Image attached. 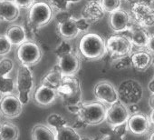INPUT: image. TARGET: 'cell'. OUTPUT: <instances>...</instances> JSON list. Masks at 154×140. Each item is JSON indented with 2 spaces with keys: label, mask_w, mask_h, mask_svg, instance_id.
Here are the masks:
<instances>
[{
  "label": "cell",
  "mask_w": 154,
  "mask_h": 140,
  "mask_svg": "<svg viewBox=\"0 0 154 140\" xmlns=\"http://www.w3.org/2000/svg\"><path fill=\"white\" fill-rule=\"evenodd\" d=\"M64 106L71 113H76L82 103V87L80 80L74 76H63L60 85L56 88Z\"/></svg>",
  "instance_id": "cell-1"
},
{
  "label": "cell",
  "mask_w": 154,
  "mask_h": 140,
  "mask_svg": "<svg viewBox=\"0 0 154 140\" xmlns=\"http://www.w3.org/2000/svg\"><path fill=\"white\" fill-rule=\"evenodd\" d=\"M79 50L86 59H100L106 54L105 40L98 34L87 33L83 36L79 42Z\"/></svg>",
  "instance_id": "cell-2"
},
{
  "label": "cell",
  "mask_w": 154,
  "mask_h": 140,
  "mask_svg": "<svg viewBox=\"0 0 154 140\" xmlns=\"http://www.w3.org/2000/svg\"><path fill=\"white\" fill-rule=\"evenodd\" d=\"M107 108L105 104L100 101L81 103L76 115L79 121L85 125H99L105 121Z\"/></svg>",
  "instance_id": "cell-3"
},
{
  "label": "cell",
  "mask_w": 154,
  "mask_h": 140,
  "mask_svg": "<svg viewBox=\"0 0 154 140\" xmlns=\"http://www.w3.org/2000/svg\"><path fill=\"white\" fill-rule=\"evenodd\" d=\"M33 88L34 78L32 70L27 65H20L17 69L16 89L17 91V97L19 98L23 106L28 103Z\"/></svg>",
  "instance_id": "cell-4"
},
{
  "label": "cell",
  "mask_w": 154,
  "mask_h": 140,
  "mask_svg": "<svg viewBox=\"0 0 154 140\" xmlns=\"http://www.w3.org/2000/svg\"><path fill=\"white\" fill-rule=\"evenodd\" d=\"M53 17V8L49 3L45 1H38L35 2L29 8L27 20L35 28H39L48 24Z\"/></svg>",
  "instance_id": "cell-5"
},
{
  "label": "cell",
  "mask_w": 154,
  "mask_h": 140,
  "mask_svg": "<svg viewBox=\"0 0 154 140\" xmlns=\"http://www.w3.org/2000/svg\"><path fill=\"white\" fill-rule=\"evenodd\" d=\"M106 52L114 59L130 56L132 51V44L126 36L117 34L111 36L106 41Z\"/></svg>",
  "instance_id": "cell-6"
},
{
  "label": "cell",
  "mask_w": 154,
  "mask_h": 140,
  "mask_svg": "<svg viewBox=\"0 0 154 140\" xmlns=\"http://www.w3.org/2000/svg\"><path fill=\"white\" fill-rule=\"evenodd\" d=\"M131 18L137 25L148 28L154 27V8L144 2L137 1L132 4L131 9Z\"/></svg>",
  "instance_id": "cell-7"
},
{
  "label": "cell",
  "mask_w": 154,
  "mask_h": 140,
  "mask_svg": "<svg viewBox=\"0 0 154 140\" xmlns=\"http://www.w3.org/2000/svg\"><path fill=\"white\" fill-rule=\"evenodd\" d=\"M42 57L41 48L32 41H25L17 48V58L21 65L32 66L36 65Z\"/></svg>",
  "instance_id": "cell-8"
},
{
  "label": "cell",
  "mask_w": 154,
  "mask_h": 140,
  "mask_svg": "<svg viewBox=\"0 0 154 140\" xmlns=\"http://www.w3.org/2000/svg\"><path fill=\"white\" fill-rule=\"evenodd\" d=\"M131 116V111L129 107L122 101L118 100L115 103L110 105L107 108L105 121L112 127L117 126L119 125L127 123Z\"/></svg>",
  "instance_id": "cell-9"
},
{
  "label": "cell",
  "mask_w": 154,
  "mask_h": 140,
  "mask_svg": "<svg viewBox=\"0 0 154 140\" xmlns=\"http://www.w3.org/2000/svg\"><path fill=\"white\" fill-rule=\"evenodd\" d=\"M94 94L95 97L103 104L112 105L119 100L118 90L113 84L108 80L99 81L94 88Z\"/></svg>",
  "instance_id": "cell-10"
},
{
  "label": "cell",
  "mask_w": 154,
  "mask_h": 140,
  "mask_svg": "<svg viewBox=\"0 0 154 140\" xmlns=\"http://www.w3.org/2000/svg\"><path fill=\"white\" fill-rule=\"evenodd\" d=\"M56 65L63 76H75L80 69L81 62L78 56L72 51L58 56Z\"/></svg>",
  "instance_id": "cell-11"
},
{
  "label": "cell",
  "mask_w": 154,
  "mask_h": 140,
  "mask_svg": "<svg viewBox=\"0 0 154 140\" xmlns=\"http://www.w3.org/2000/svg\"><path fill=\"white\" fill-rule=\"evenodd\" d=\"M132 23L133 22L131 15L124 9L119 8L111 13L109 19L110 27L113 32L117 34L128 31Z\"/></svg>",
  "instance_id": "cell-12"
},
{
  "label": "cell",
  "mask_w": 154,
  "mask_h": 140,
  "mask_svg": "<svg viewBox=\"0 0 154 140\" xmlns=\"http://www.w3.org/2000/svg\"><path fill=\"white\" fill-rule=\"evenodd\" d=\"M23 105L17 96L7 95L0 101V113L8 118H15L21 115Z\"/></svg>",
  "instance_id": "cell-13"
},
{
  "label": "cell",
  "mask_w": 154,
  "mask_h": 140,
  "mask_svg": "<svg viewBox=\"0 0 154 140\" xmlns=\"http://www.w3.org/2000/svg\"><path fill=\"white\" fill-rule=\"evenodd\" d=\"M128 130L135 135H142L146 134L150 126L149 116L143 113H135L130 116L127 121Z\"/></svg>",
  "instance_id": "cell-14"
},
{
  "label": "cell",
  "mask_w": 154,
  "mask_h": 140,
  "mask_svg": "<svg viewBox=\"0 0 154 140\" xmlns=\"http://www.w3.org/2000/svg\"><path fill=\"white\" fill-rule=\"evenodd\" d=\"M128 31L130 32V37H128L130 38L132 46L138 48H146L149 37V33L148 32L147 28L142 27L133 22Z\"/></svg>",
  "instance_id": "cell-15"
},
{
  "label": "cell",
  "mask_w": 154,
  "mask_h": 140,
  "mask_svg": "<svg viewBox=\"0 0 154 140\" xmlns=\"http://www.w3.org/2000/svg\"><path fill=\"white\" fill-rule=\"evenodd\" d=\"M152 57L153 56L148 50L136 51L130 56L131 65L137 71H146L152 64Z\"/></svg>",
  "instance_id": "cell-16"
},
{
  "label": "cell",
  "mask_w": 154,
  "mask_h": 140,
  "mask_svg": "<svg viewBox=\"0 0 154 140\" xmlns=\"http://www.w3.org/2000/svg\"><path fill=\"white\" fill-rule=\"evenodd\" d=\"M82 15L83 18H85L87 21H89L91 24H94L101 21L104 18L105 12L99 1H92L88 2L85 6Z\"/></svg>",
  "instance_id": "cell-17"
},
{
  "label": "cell",
  "mask_w": 154,
  "mask_h": 140,
  "mask_svg": "<svg viewBox=\"0 0 154 140\" xmlns=\"http://www.w3.org/2000/svg\"><path fill=\"white\" fill-rule=\"evenodd\" d=\"M56 97H57V94H56L55 89L50 88L43 85L37 88L34 94L35 102L41 107L50 106L51 104L54 102V100L56 99Z\"/></svg>",
  "instance_id": "cell-18"
},
{
  "label": "cell",
  "mask_w": 154,
  "mask_h": 140,
  "mask_svg": "<svg viewBox=\"0 0 154 140\" xmlns=\"http://www.w3.org/2000/svg\"><path fill=\"white\" fill-rule=\"evenodd\" d=\"M20 15V8L11 0H0V17L8 22L16 21Z\"/></svg>",
  "instance_id": "cell-19"
},
{
  "label": "cell",
  "mask_w": 154,
  "mask_h": 140,
  "mask_svg": "<svg viewBox=\"0 0 154 140\" xmlns=\"http://www.w3.org/2000/svg\"><path fill=\"white\" fill-rule=\"evenodd\" d=\"M5 36L9 40V42L15 46H19L27 39L24 27L18 25H13L9 27L7 29Z\"/></svg>",
  "instance_id": "cell-20"
},
{
  "label": "cell",
  "mask_w": 154,
  "mask_h": 140,
  "mask_svg": "<svg viewBox=\"0 0 154 140\" xmlns=\"http://www.w3.org/2000/svg\"><path fill=\"white\" fill-rule=\"evenodd\" d=\"M58 33L63 39L69 40L75 38L80 32L77 28L74 19L71 18L63 23L58 24Z\"/></svg>",
  "instance_id": "cell-21"
},
{
  "label": "cell",
  "mask_w": 154,
  "mask_h": 140,
  "mask_svg": "<svg viewBox=\"0 0 154 140\" xmlns=\"http://www.w3.org/2000/svg\"><path fill=\"white\" fill-rule=\"evenodd\" d=\"M63 75L60 71V69L58 68V66L55 65L50 71L42 78L41 80V85L48 87L50 88L55 89L58 88V86L61 83V80L63 78Z\"/></svg>",
  "instance_id": "cell-22"
},
{
  "label": "cell",
  "mask_w": 154,
  "mask_h": 140,
  "mask_svg": "<svg viewBox=\"0 0 154 140\" xmlns=\"http://www.w3.org/2000/svg\"><path fill=\"white\" fill-rule=\"evenodd\" d=\"M33 140H55V133L53 129L45 125H35L32 129Z\"/></svg>",
  "instance_id": "cell-23"
},
{
  "label": "cell",
  "mask_w": 154,
  "mask_h": 140,
  "mask_svg": "<svg viewBox=\"0 0 154 140\" xmlns=\"http://www.w3.org/2000/svg\"><path fill=\"white\" fill-rule=\"evenodd\" d=\"M81 135L67 124L55 129V140H82Z\"/></svg>",
  "instance_id": "cell-24"
},
{
  "label": "cell",
  "mask_w": 154,
  "mask_h": 140,
  "mask_svg": "<svg viewBox=\"0 0 154 140\" xmlns=\"http://www.w3.org/2000/svg\"><path fill=\"white\" fill-rule=\"evenodd\" d=\"M19 137L18 127L11 122L0 124V140H17Z\"/></svg>",
  "instance_id": "cell-25"
},
{
  "label": "cell",
  "mask_w": 154,
  "mask_h": 140,
  "mask_svg": "<svg viewBox=\"0 0 154 140\" xmlns=\"http://www.w3.org/2000/svg\"><path fill=\"white\" fill-rule=\"evenodd\" d=\"M127 132H128L127 123H124L112 127V130L110 133L104 135L102 140H124Z\"/></svg>",
  "instance_id": "cell-26"
},
{
  "label": "cell",
  "mask_w": 154,
  "mask_h": 140,
  "mask_svg": "<svg viewBox=\"0 0 154 140\" xmlns=\"http://www.w3.org/2000/svg\"><path fill=\"white\" fill-rule=\"evenodd\" d=\"M16 90L14 79L8 76L0 77V94L2 96L11 95Z\"/></svg>",
  "instance_id": "cell-27"
},
{
  "label": "cell",
  "mask_w": 154,
  "mask_h": 140,
  "mask_svg": "<svg viewBox=\"0 0 154 140\" xmlns=\"http://www.w3.org/2000/svg\"><path fill=\"white\" fill-rule=\"evenodd\" d=\"M46 122L48 124V126L51 127V128H54V130L60 126H63L64 125L67 124V121L64 117H63L61 115H58V114H51L47 119H46Z\"/></svg>",
  "instance_id": "cell-28"
},
{
  "label": "cell",
  "mask_w": 154,
  "mask_h": 140,
  "mask_svg": "<svg viewBox=\"0 0 154 140\" xmlns=\"http://www.w3.org/2000/svg\"><path fill=\"white\" fill-rule=\"evenodd\" d=\"M100 4L106 13H112L113 11L121 8L122 0H100Z\"/></svg>",
  "instance_id": "cell-29"
},
{
  "label": "cell",
  "mask_w": 154,
  "mask_h": 140,
  "mask_svg": "<svg viewBox=\"0 0 154 140\" xmlns=\"http://www.w3.org/2000/svg\"><path fill=\"white\" fill-rule=\"evenodd\" d=\"M81 0H49V5L52 7V8L61 11L67 9L69 4L78 3Z\"/></svg>",
  "instance_id": "cell-30"
},
{
  "label": "cell",
  "mask_w": 154,
  "mask_h": 140,
  "mask_svg": "<svg viewBox=\"0 0 154 140\" xmlns=\"http://www.w3.org/2000/svg\"><path fill=\"white\" fill-rule=\"evenodd\" d=\"M14 67V62L10 58H3L0 60V77L8 76Z\"/></svg>",
  "instance_id": "cell-31"
},
{
  "label": "cell",
  "mask_w": 154,
  "mask_h": 140,
  "mask_svg": "<svg viewBox=\"0 0 154 140\" xmlns=\"http://www.w3.org/2000/svg\"><path fill=\"white\" fill-rule=\"evenodd\" d=\"M72 51H73L72 45H71L66 39H64V40H63V41L57 46V47H56V49H55V55H56L57 57H58V56H62V55L67 54V53L72 52Z\"/></svg>",
  "instance_id": "cell-32"
},
{
  "label": "cell",
  "mask_w": 154,
  "mask_h": 140,
  "mask_svg": "<svg viewBox=\"0 0 154 140\" xmlns=\"http://www.w3.org/2000/svg\"><path fill=\"white\" fill-rule=\"evenodd\" d=\"M12 49V44L6 36H0V56L8 54Z\"/></svg>",
  "instance_id": "cell-33"
},
{
  "label": "cell",
  "mask_w": 154,
  "mask_h": 140,
  "mask_svg": "<svg viewBox=\"0 0 154 140\" xmlns=\"http://www.w3.org/2000/svg\"><path fill=\"white\" fill-rule=\"evenodd\" d=\"M72 18V14L67 10H61V11H57L56 15L54 16V19L55 21L57 22V24H61V23H63L69 19Z\"/></svg>",
  "instance_id": "cell-34"
},
{
  "label": "cell",
  "mask_w": 154,
  "mask_h": 140,
  "mask_svg": "<svg viewBox=\"0 0 154 140\" xmlns=\"http://www.w3.org/2000/svg\"><path fill=\"white\" fill-rule=\"evenodd\" d=\"M114 62H115L114 63V67L115 68L122 69V68L126 67L127 65H131V58H130V56H126L115 58Z\"/></svg>",
  "instance_id": "cell-35"
},
{
  "label": "cell",
  "mask_w": 154,
  "mask_h": 140,
  "mask_svg": "<svg viewBox=\"0 0 154 140\" xmlns=\"http://www.w3.org/2000/svg\"><path fill=\"white\" fill-rule=\"evenodd\" d=\"M74 21H75V24L77 26V28H78L79 32H86L89 29L90 25H91V23L89 21H87L83 17L78 19H74Z\"/></svg>",
  "instance_id": "cell-36"
},
{
  "label": "cell",
  "mask_w": 154,
  "mask_h": 140,
  "mask_svg": "<svg viewBox=\"0 0 154 140\" xmlns=\"http://www.w3.org/2000/svg\"><path fill=\"white\" fill-rule=\"evenodd\" d=\"M13 2L19 8H29L35 3V0H13Z\"/></svg>",
  "instance_id": "cell-37"
},
{
  "label": "cell",
  "mask_w": 154,
  "mask_h": 140,
  "mask_svg": "<svg viewBox=\"0 0 154 140\" xmlns=\"http://www.w3.org/2000/svg\"><path fill=\"white\" fill-rule=\"evenodd\" d=\"M146 49L151 54L154 55V33L153 34H149V37L146 46Z\"/></svg>",
  "instance_id": "cell-38"
},
{
  "label": "cell",
  "mask_w": 154,
  "mask_h": 140,
  "mask_svg": "<svg viewBox=\"0 0 154 140\" xmlns=\"http://www.w3.org/2000/svg\"><path fill=\"white\" fill-rule=\"evenodd\" d=\"M148 90L149 91L150 94H153L154 93V76L149 80V82L148 83Z\"/></svg>",
  "instance_id": "cell-39"
},
{
  "label": "cell",
  "mask_w": 154,
  "mask_h": 140,
  "mask_svg": "<svg viewBox=\"0 0 154 140\" xmlns=\"http://www.w3.org/2000/svg\"><path fill=\"white\" fill-rule=\"evenodd\" d=\"M149 120L150 125H152V126H154V109H152V110H151V112L149 113Z\"/></svg>",
  "instance_id": "cell-40"
},
{
  "label": "cell",
  "mask_w": 154,
  "mask_h": 140,
  "mask_svg": "<svg viewBox=\"0 0 154 140\" xmlns=\"http://www.w3.org/2000/svg\"><path fill=\"white\" fill-rule=\"evenodd\" d=\"M149 107L152 109H154V93L150 95L149 97Z\"/></svg>",
  "instance_id": "cell-41"
},
{
  "label": "cell",
  "mask_w": 154,
  "mask_h": 140,
  "mask_svg": "<svg viewBox=\"0 0 154 140\" xmlns=\"http://www.w3.org/2000/svg\"><path fill=\"white\" fill-rule=\"evenodd\" d=\"M149 140H154V132H152V133H151V134L149 135Z\"/></svg>",
  "instance_id": "cell-42"
},
{
  "label": "cell",
  "mask_w": 154,
  "mask_h": 140,
  "mask_svg": "<svg viewBox=\"0 0 154 140\" xmlns=\"http://www.w3.org/2000/svg\"><path fill=\"white\" fill-rule=\"evenodd\" d=\"M88 2H92V1H98V0H87Z\"/></svg>",
  "instance_id": "cell-43"
},
{
  "label": "cell",
  "mask_w": 154,
  "mask_h": 140,
  "mask_svg": "<svg viewBox=\"0 0 154 140\" xmlns=\"http://www.w3.org/2000/svg\"><path fill=\"white\" fill-rule=\"evenodd\" d=\"M153 66H154V57H152V64H151Z\"/></svg>",
  "instance_id": "cell-44"
},
{
  "label": "cell",
  "mask_w": 154,
  "mask_h": 140,
  "mask_svg": "<svg viewBox=\"0 0 154 140\" xmlns=\"http://www.w3.org/2000/svg\"><path fill=\"white\" fill-rule=\"evenodd\" d=\"M1 99H2V95L0 94V101H1Z\"/></svg>",
  "instance_id": "cell-45"
},
{
  "label": "cell",
  "mask_w": 154,
  "mask_h": 140,
  "mask_svg": "<svg viewBox=\"0 0 154 140\" xmlns=\"http://www.w3.org/2000/svg\"><path fill=\"white\" fill-rule=\"evenodd\" d=\"M1 21H2V18H1V17H0V23H1Z\"/></svg>",
  "instance_id": "cell-46"
},
{
  "label": "cell",
  "mask_w": 154,
  "mask_h": 140,
  "mask_svg": "<svg viewBox=\"0 0 154 140\" xmlns=\"http://www.w3.org/2000/svg\"><path fill=\"white\" fill-rule=\"evenodd\" d=\"M1 115H2V114H0V121H1Z\"/></svg>",
  "instance_id": "cell-47"
}]
</instances>
